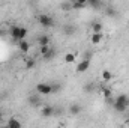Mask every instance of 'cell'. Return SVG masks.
Returning <instances> with one entry per match:
<instances>
[{"mask_svg": "<svg viewBox=\"0 0 129 128\" xmlns=\"http://www.w3.org/2000/svg\"><path fill=\"white\" fill-rule=\"evenodd\" d=\"M128 107H129V96L128 95H119L114 101H113V109H114L117 113L126 112Z\"/></svg>", "mask_w": 129, "mask_h": 128, "instance_id": "1", "label": "cell"}, {"mask_svg": "<svg viewBox=\"0 0 129 128\" xmlns=\"http://www.w3.org/2000/svg\"><path fill=\"white\" fill-rule=\"evenodd\" d=\"M27 36V29L20 27V26H12L11 27V38L14 42H21Z\"/></svg>", "mask_w": 129, "mask_h": 128, "instance_id": "2", "label": "cell"}, {"mask_svg": "<svg viewBox=\"0 0 129 128\" xmlns=\"http://www.w3.org/2000/svg\"><path fill=\"white\" fill-rule=\"evenodd\" d=\"M38 21H39V24H41L42 27H45V29L54 26V18L50 17V15H47V14H41V15L38 17Z\"/></svg>", "mask_w": 129, "mask_h": 128, "instance_id": "3", "label": "cell"}, {"mask_svg": "<svg viewBox=\"0 0 129 128\" xmlns=\"http://www.w3.org/2000/svg\"><path fill=\"white\" fill-rule=\"evenodd\" d=\"M36 91L39 95H50V94H53V86L50 83H39L36 86Z\"/></svg>", "mask_w": 129, "mask_h": 128, "instance_id": "4", "label": "cell"}, {"mask_svg": "<svg viewBox=\"0 0 129 128\" xmlns=\"http://www.w3.org/2000/svg\"><path fill=\"white\" fill-rule=\"evenodd\" d=\"M27 102H29V105H32V107H41V105H42L41 95H36V94L29 95V98H27Z\"/></svg>", "mask_w": 129, "mask_h": 128, "instance_id": "5", "label": "cell"}, {"mask_svg": "<svg viewBox=\"0 0 129 128\" xmlns=\"http://www.w3.org/2000/svg\"><path fill=\"white\" fill-rule=\"evenodd\" d=\"M41 113H42V116L50 118V116H53V115L56 113V109H54L53 105H44V107L41 109Z\"/></svg>", "mask_w": 129, "mask_h": 128, "instance_id": "6", "label": "cell"}, {"mask_svg": "<svg viewBox=\"0 0 129 128\" xmlns=\"http://www.w3.org/2000/svg\"><path fill=\"white\" fill-rule=\"evenodd\" d=\"M89 68H90V60L89 59H84V60H81L80 63L77 65V72H84Z\"/></svg>", "mask_w": 129, "mask_h": 128, "instance_id": "7", "label": "cell"}, {"mask_svg": "<svg viewBox=\"0 0 129 128\" xmlns=\"http://www.w3.org/2000/svg\"><path fill=\"white\" fill-rule=\"evenodd\" d=\"M75 32H77V27L74 24H64L63 26V33L66 36H72Z\"/></svg>", "mask_w": 129, "mask_h": 128, "instance_id": "8", "label": "cell"}, {"mask_svg": "<svg viewBox=\"0 0 129 128\" xmlns=\"http://www.w3.org/2000/svg\"><path fill=\"white\" fill-rule=\"evenodd\" d=\"M56 54H57L56 48H54V47H51V48L48 50V53H47V54H44L42 57H44V60H45V62H50L51 59H54V57H56Z\"/></svg>", "mask_w": 129, "mask_h": 128, "instance_id": "9", "label": "cell"}, {"mask_svg": "<svg viewBox=\"0 0 129 128\" xmlns=\"http://www.w3.org/2000/svg\"><path fill=\"white\" fill-rule=\"evenodd\" d=\"M38 44H39V47L50 45V36H48V35H41V36L38 38Z\"/></svg>", "mask_w": 129, "mask_h": 128, "instance_id": "10", "label": "cell"}, {"mask_svg": "<svg viewBox=\"0 0 129 128\" xmlns=\"http://www.w3.org/2000/svg\"><path fill=\"white\" fill-rule=\"evenodd\" d=\"M86 6H87V0H77V2L72 0V9H83Z\"/></svg>", "mask_w": 129, "mask_h": 128, "instance_id": "11", "label": "cell"}, {"mask_svg": "<svg viewBox=\"0 0 129 128\" xmlns=\"http://www.w3.org/2000/svg\"><path fill=\"white\" fill-rule=\"evenodd\" d=\"M9 128H21V122L17 119V118H11L9 121H8V124H6Z\"/></svg>", "mask_w": 129, "mask_h": 128, "instance_id": "12", "label": "cell"}, {"mask_svg": "<svg viewBox=\"0 0 129 128\" xmlns=\"http://www.w3.org/2000/svg\"><path fill=\"white\" fill-rule=\"evenodd\" d=\"M101 92H102L104 98H105L108 102H113V101H111V95H113V92H111L108 88H104V86H102V88H101Z\"/></svg>", "mask_w": 129, "mask_h": 128, "instance_id": "13", "label": "cell"}, {"mask_svg": "<svg viewBox=\"0 0 129 128\" xmlns=\"http://www.w3.org/2000/svg\"><path fill=\"white\" fill-rule=\"evenodd\" d=\"M69 113L74 115V116H75V115H80V113H81V105H80V104H72V105L69 107Z\"/></svg>", "mask_w": 129, "mask_h": 128, "instance_id": "14", "label": "cell"}, {"mask_svg": "<svg viewBox=\"0 0 129 128\" xmlns=\"http://www.w3.org/2000/svg\"><path fill=\"white\" fill-rule=\"evenodd\" d=\"M90 41H92L93 45L101 44V41H102V33H93V35L90 36Z\"/></svg>", "mask_w": 129, "mask_h": 128, "instance_id": "15", "label": "cell"}, {"mask_svg": "<svg viewBox=\"0 0 129 128\" xmlns=\"http://www.w3.org/2000/svg\"><path fill=\"white\" fill-rule=\"evenodd\" d=\"M18 48L23 51V53H27L29 51V48H30V44L24 39V41H21V42H18Z\"/></svg>", "mask_w": 129, "mask_h": 128, "instance_id": "16", "label": "cell"}, {"mask_svg": "<svg viewBox=\"0 0 129 128\" xmlns=\"http://www.w3.org/2000/svg\"><path fill=\"white\" fill-rule=\"evenodd\" d=\"M87 6H90V8H102L104 6V2H101V0H87Z\"/></svg>", "mask_w": 129, "mask_h": 128, "instance_id": "17", "label": "cell"}, {"mask_svg": "<svg viewBox=\"0 0 129 128\" xmlns=\"http://www.w3.org/2000/svg\"><path fill=\"white\" fill-rule=\"evenodd\" d=\"M75 60H77V53H68V54H64V62L66 63H72Z\"/></svg>", "mask_w": 129, "mask_h": 128, "instance_id": "18", "label": "cell"}, {"mask_svg": "<svg viewBox=\"0 0 129 128\" xmlns=\"http://www.w3.org/2000/svg\"><path fill=\"white\" fill-rule=\"evenodd\" d=\"M102 29H104V26L99 21L92 23V30H93V33H102Z\"/></svg>", "mask_w": 129, "mask_h": 128, "instance_id": "19", "label": "cell"}, {"mask_svg": "<svg viewBox=\"0 0 129 128\" xmlns=\"http://www.w3.org/2000/svg\"><path fill=\"white\" fill-rule=\"evenodd\" d=\"M102 78H104V81H110V80H113V72L108 71V69H105V71L102 72Z\"/></svg>", "mask_w": 129, "mask_h": 128, "instance_id": "20", "label": "cell"}, {"mask_svg": "<svg viewBox=\"0 0 129 128\" xmlns=\"http://www.w3.org/2000/svg\"><path fill=\"white\" fill-rule=\"evenodd\" d=\"M60 8H62L63 11H72V0H69V2H63V3L60 5Z\"/></svg>", "mask_w": 129, "mask_h": 128, "instance_id": "21", "label": "cell"}, {"mask_svg": "<svg viewBox=\"0 0 129 128\" xmlns=\"http://www.w3.org/2000/svg\"><path fill=\"white\" fill-rule=\"evenodd\" d=\"M33 66H35V59H27L26 60V68L27 69H32Z\"/></svg>", "mask_w": 129, "mask_h": 128, "instance_id": "22", "label": "cell"}, {"mask_svg": "<svg viewBox=\"0 0 129 128\" xmlns=\"http://www.w3.org/2000/svg\"><path fill=\"white\" fill-rule=\"evenodd\" d=\"M50 48H51L50 45H45V47H41V48H39V51H41V54L44 56V54H47V53H48V50H50Z\"/></svg>", "mask_w": 129, "mask_h": 128, "instance_id": "23", "label": "cell"}, {"mask_svg": "<svg viewBox=\"0 0 129 128\" xmlns=\"http://www.w3.org/2000/svg\"><path fill=\"white\" fill-rule=\"evenodd\" d=\"M84 91H86V92H92V91H93V84H92V83H87V84L84 86Z\"/></svg>", "mask_w": 129, "mask_h": 128, "instance_id": "24", "label": "cell"}, {"mask_svg": "<svg viewBox=\"0 0 129 128\" xmlns=\"http://www.w3.org/2000/svg\"><path fill=\"white\" fill-rule=\"evenodd\" d=\"M107 15H113V17H114V15H117V14H116V11H114V9L108 8V9H107Z\"/></svg>", "mask_w": 129, "mask_h": 128, "instance_id": "25", "label": "cell"}, {"mask_svg": "<svg viewBox=\"0 0 129 128\" xmlns=\"http://www.w3.org/2000/svg\"><path fill=\"white\" fill-rule=\"evenodd\" d=\"M51 86H53V94H54V92H57V91H60V84H57V83H56V84H51Z\"/></svg>", "mask_w": 129, "mask_h": 128, "instance_id": "26", "label": "cell"}, {"mask_svg": "<svg viewBox=\"0 0 129 128\" xmlns=\"http://www.w3.org/2000/svg\"><path fill=\"white\" fill-rule=\"evenodd\" d=\"M2 119H3V113L0 112V121H2Z\"/></svg>", "mask_w": 129, "mask_h": 128, "instance_id": "27", "label": "cell"}, {"mask_svg": "<svg viewBox=\"0 0 129 128\" xmlns=\"http://www.w3.org/2000/svg\"><path fill=\"white\" fill-rule=\"evenodd\" d=\"M126 127L129 128V119H126Z\"/></svg>", "mask_w": 129, "mask_h": 128, "instance_id": "28", "label": "cell"}]
</instances>
